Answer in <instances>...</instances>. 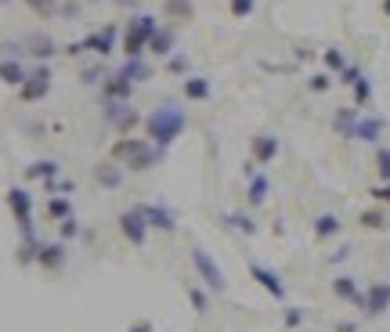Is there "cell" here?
I'll list each match as a JSON object with an SVG mask.
<instances>
[{
	"label": "cell",
	"mask_w": 390,
	"mask_h": 332,
	"mask_svg": "<svg viewBox=\"0 0 390 332\" xmlns=\"http://www.w3.org/2000/svg\"><path fill=\"white\" fill-rule=\"evenodd\" d=\"M185 127H188V112L181 109V102H159L145 116V137L156 148H163V152L185 134Z\"/></svg>",
	"instance_id": "cell-1"
},
{
	"label": "cell",
	"mask_w": 390,
	"mask_h": 332,
	"mask_svg": "<svg viewBox=\"0 0 390 332\" xmlns=\"http://www.w3.org/2000/svg\"><path fill=\"white\" fill-rule=\"evenodd\" d=\"M109 156L127 170H152L163 159V148H156L148 137H119Z\"/></svg>",
	"instance_id": "cell-2"
},
{
	"label": "cell",
	"mask_w": 390,
	"mask_h": 332,
	"mask_svg": "<svg viewBox=\"0 0 390 332\" xmlns=\"http://www.w3.org/2000/svg\"><path fill=\"white\" fill-rule=\"evenodd\" d=\"M156 33H159V22L152 15H134L127 22V29H123V47H119V51H123L127 58H141Z\"/></svg>",
	"instance_id": "cell-3"
},
{
	"label": "cell",
	"mask_w": 390,
	"mask_h": 332,
	"mask_svg": "<svg viewBox=\"0 0 390 332\" xmlns=\"http://www.w3.org/2000/svg\"><path fill=\"white\" fill-rule=\"evenodd\" d=\"M192 267H195L199 282H202L209 293H224V289H228V275L221 271V264L214 260V253H206L202 246L192 250Z\"/></svg>",
	"instance_id": "cell-4"
},
{
	"label": "cell",
	"mask_w": 390,
	"mask_h": 332,
	"mask_svg": "<svg viewBox=\"0 0 390 332\" xmlns=\"http://www.w3.org/2000/svg\"><path fill=\"white\" fill-rule=\"evenodd\" d=\"M116 40H119V25H102V29H95L91 37H83L80 44H69V54H83V51H95V54H112L116 51Z\"/></svg>",
	"instance_id": "cell-5"
},
{
	"label": "cell",
	"mask_w": 390,
	"mask_h": 332,
	"mask_svg": "<svg viewBox=\"0 0 390 332\" xmlns=\"http://www.w3.org/2000/svg\"><path fill=\"white\" fill-rule=\"evenodd\" d=\"M119 231H123V238L130 246H145L148 242V221H145V214L138 206H130V209H123V214H119Z\"/></svg>",
	"instance_id": "cell-6"
},
{
	"label": "cell",
	"mask_w": 390,
	"mask_h": 332,
	"mask_svg": "<svg viewBox=\"0 0 390 332\" xmlns=\"http://www.w3.org/2000/svg\"><path fill=\"white\" fill-rule=\"evenodd\" d=\"M250 275H253V282L272 296V300H286V282H282V275L279 271H272L267 264H260V260H250Z\"/></svg>",
	"instance_id": "cell-7"
},
{
	"label": "cell",
	"mask_w": 390,
	"mask_h": 332,
	"mask_svg": "<svg viewBox=\"0 0 390 332\" xmlns=\"http://www.w3.org/2000/svg\"><path fill=\"white\" fill-rule=\"evenodd\" d=\"M138 109L130 105V102H109L105 105V123L112 127V130H119V134H127V130H134L138 127Z\"/></svg>",
	"instance_id": "cell-8"
},
{
	"label": "cell",
	"mask_w": 390,
	"mask_h": 332,
	"mask_svg": "<svg viewBox=\"0 0 390 332\" xmlns=\"http://www.w3.org/2000/svg\"><path fill=\"white\" fill-rule=\"evenodd\" d=\"M279 152H282V141L275 137V134H257L253 141H250V163L253 166H272L275 159H279Z\"/></svg>",
	"instance_id": "cell-9"
},
{
	"label": "cell",
	"mask_w": 390,
	"mask_h": 332,
	"mask_svg": "<svg viewBox=\"0 0 390 332\" xmlns=\"http://www.w3.org/2000/svg\"><path fill=\"white\" fill-rule=\"evenodd\" d=\"M47 90H51V69L37 66L33 73L25 76V83L18 87V98L22 102H40V98H47Z\"/></svg>",
	"instance_id": "cell-10"
},
{
	"label": "cell",
	"mask_w": 390,
	"mask_h": 332,
	"mask_svg": "<svg viewBox=\"0 0 390 332\" xmlns=\"http://www.w3.org/2000/svg\"><path fill=\"white\" fill-rule=\"evenodd\" d=\"M138 209L145 214V221H148V228H152V231H166V235H173V231H177V217H173V209H166L163 202H138Z\"/></svg>",
	"instance_id": "cell-11"
},
{
	"label": "cell",
	"mask_w": 390,
	"mask_h": 332,
	"mask_svg": "<svg viewBox=\"0 0 390 332\" xmlns=\"http://www.w3.org/2000/svg\"><path fill=\"white\" fill-rule=\"evenodd\" d=\"M362 311H365L369 318H379V314L390 311V282H372V285L365 289V296H362Z\"/></svg>",
	"instance_id": "cell-12"
},
{
	"label": "cell",
	"mask_w": 390,
	"mask_h": 332,
	"mask_svg": "<svg viewBox=\"0 0 390 332\" xmlns=\"http://www.w3.org/2000/svg\"><path fill=\"white\" fill-rule=\"evenodd\" d=\"M386 130V119L383 116H358V127H354V141H365V145H376Z\"/></svg>",
	"instance_id": "cell-13"
},
{
	"label": "cell",
	"mask_w": 390,
	"mask_h": 332,
	"mask_svg": "<svg viewBox=\"0 0 390 332\" xmlns=\"http://www.w3.org/2000/svg\"><path fill=\"white\" fill-rule=\"evenodd\" d=\"M37 264L44 271H62V264H66V242H40Z\"/></svg>",
	"instance_id": "cell-14"
},
{
	"label": "cell",
	"mask_w": 390,
	"mask_h": 332,
	"mask_svg": "<svg viewBox=\"0 0 390 332\" xmlns=\"http://www.w3.org/2000/svg\"><path fill=\"white\" fill-rule=\"evenodd\" d=\"M102 90H105V98L109 102H130V94H134V83L130 80H123V76H105V83H102Z\"/></svg>",
	"instance_id": "cell-15"
},
{
	"label": "cell",
	"mask_w": 390,
	"mask_h": 332,
	"mask_svg": "<svg viewBox=\"0 0 390 332\" xmlns=\"http://www.w3.org/2000/svg\"><path fill=\"white\" fill-rule=\"evenodd\" d=\"M333 293L340 296V300H347V304H358L362 307V285H358V278H351V275H340V278H333Z\"/></svg>",
	"instance_id": "cell-16"
},
{
	"label": "cell",
	"mask_w": 390,
	"mask_h": 332,
	"mask_svg": "<svg viewBox=\"0 0 390 332\" xmlns=\"http://www.w3.org/2000/svg\"><path fill=\"white\" fill-rule=\"evenodd\" d=\"M315 238L318 242H329V238H336L340 231H343V221L336 217V214H322V217H315Z\"/></svg>",
	"instance_id": "cell-17"
},
{
	"label": "cell",
	"mask_w": 390,
	"mask_h": 332,
	"mask_svg": "<svg viewBox=\"0 0 390 332\" xmlns=\"http://www.w3.org/2000/svg\"><path fill=\"white\" fill-rule=\"evenodd\" d=\"M25 76H29V69L22 66V58H4V62H0V80L8 87H22Z\"/></svg>",
	"instance_id": "cell-18"
},
{
	"label": "cell",
	"mask_w": 390,
	"mask_h": 332,
	"mask_svg": "<svg viewBox=\"0 0 390 332\" xmlns=\"http://www.w3.org/2000/svg\"><path fill=\"white\" fill-rule=\"evenodd\" d=\"M209 94H214V83L206 76H185V98L188 102H209Z\"/></svg>",
	"instance_id": "cell-19"
},
{
	"label": "cell",
	"mask_w": 390,
	"mask_h": 332,
	"mask_svg": "<svg viewBox=\"0 0 390 332\" xmlns=\"http://www.w3.org/2000/svg\"><path fill=\"white\" fill-rule=\"evenodd\" d=\"M119 76H123V80H130V83L138 87V83H145L148 76H152V69H148V62H145V58H127V62L119 66Z\"/></svg>",
	"instance_id": "cell-20"
},
{
	"label": "cell",
	"mask_w": 390,
	"mask_h": 332,
	"mask_svg": "<svg viewBox=\"0 0 390 332\" xmlns=\"http://www.w3.org/2000/svg\"><path fill=\"white\" fill-rule=\"evenodd\" d=\"M267 192H272V180H267V173L253 170V173H250V192H246L250 206H260V202L267 199Z\"/></svg>",
	"instance_id": "cell-21"
},
{
	"label": "cell",
	"mask_w": 390,
	"mask_h": 332,
	"mask_svg": "<svg viewBox=\"0 0 390 332\" xmlns=\"http://www.w3.org/2000/svg\"><path fill=\"white\" fill-rule=\"evenodd\" d=\"M95 177H98L102 188H119V185H123V170H119L116 159H112V163H102V166L95 170Z\"/></svg>",
	"instance_id": "cell-22"
},
{
	"label": "cell",
	"mask_w": 390,
	"mask_h": 332,
	"mask_svg": "<svg viewBox=\"0 0 390 332\" xmlns=\"http://www.w3.org/2000/svg\"><path fill=\"white\" fill-rule=\"evenodd\" d=\"M221 224L238 231V235H257V221L250 214H221Z\"/></svg>",
	"instance_id": "cell-23"
},
{
	"label": "cell",
	"mask_w": 390,
	"mask_h": 332,
	"mask_svg": "<svg viewBox=\"0 0 390 332\" xmlns=\"http://www.w3.org/2000/svg\"><path fill=\"white\" fill-rule=\"evenodd\" d=\"M148 51H152V54H159V58H170V54H173V29H163V25H159V33L152 37Z\"/></svg>",
	"instance_id": "cell-24"
},
{
	"label": "cell",
	"mask_w": 390,
	"mask_h": 332,
	"mask_svg": "<svg viewBox=\"0 0 390 332\" xmlns=\"http://www.w3.org/2000/svg\"><path fill=\"white\" fill-rule=\"evenodd\" d=\"M351 90H354V109H365V105L372 102V80H369L365 73L351 83Z\"/></svg>",
	"instance_id": "cell-25"
},
{
	"label": "cell",
	"mask_w": 390,
	"mask_h": 332,
	"mask_svg": "<svg viewBox=\"0 0 390 332\" xmlns=\"http://www.w3.org/2000/svg\"><path fill=\"white\" fill-rule=\"evenodd\" d=\"M358 116H362V112H358V109H340V112H336V130H340L343 137H354Z\"/></svg>",
	"instance_id": "cell-26"
},
{
	"label": "cell",
	"mask_w": 390,
	"mask_h": 332,
	"mask_svg": "<svg viewBox=\"0 0 390 332\" xmlns=\"http://www.w3.org/2000/svg\"><path fill=\"white\" fill-rule=\"evenodd\" d=\"M25 44H29V47H33V51H29V54H37V58H51V54L58 51V44H54L51 37H44V33H37V37H29Z\"/></svg>",
	"instance_id": "cell-27"
},
{
	"label": "cell",
	"mask_w": 390,
	"mask_h": 332,
	"mask_svg": "<svg viewBox=\"0 0 390 332\" xmlns=\"http://www.w3.org/2000/svg\"><path fill=\"white\" fill-rule=\"evenodd\" d=\"M25 173L33 177V180H54V177H58V163H54V159H40V163L29 166Z\"/></svg>",
	"instance_id": "cell-28"
},
{
	"label": "cell",
	"mask_w": 390,
	"mask_h": 332,
	"mask_svg": "<svg viewBox=\"0 0 390 332\" xmlns=\"http://www.w3.org/2000/svg\"><path fill=\"white\" fill-rule=\"evenodd\" d=\"M322 62H325V69H329V73H343V69L351 66V62H347V54H343L340 47H329V51L322 54Z\"/></svg>",
	"instance_id": "cell-29"
},
{
	"label": "cell",
	"mask_w": 390,
	"mask_h": 332,
	"mask_svg": "<svg viewBox=\"0 0 390 332\" xmlns=\"http://www.w3.org/2000/svg\"><path fill=\"white\" fill-rule=\"evenodd\" d=\"M47 217H51V221L73 217V202H69V199H51V202H47Z\"/></svg>",
	"instance_id": "cell-30"
},
{
	"label": "cell",
	"mask_w": 390,
	"mask_h": 332,
	"mask_svg": "<svg viewBox=\"0 0 390 332\" xmlns=\"http://www.w3.org/2000/svg\"><path fill=\"white\" fill-rule=\"evenodd\" d=\"M376 173H379V185H383V180H390V145L376 148Z\"/></svg>",
	"instance_id": "cell-31"
},
{
	"label": "cell",
	"mask_w": 390,
	"mask_h": 332,
	"mask_svg": "<svg viewBox=\"0 0 390 332\" xmlns=\"http://www.w3.org/2000/svg\"><path fill=\"white\" fill-rule=\"evenodd\" d=\"M188 300H192V307H195L199 314H206V311H209V296H206V285H188Z\"/></svg>",
	"instance_id": "cell-32"
},
{
	"label": "cell",
	"mask_w": 390,
	"mask_h": 332,
	"mask_svg": "<svg viewBox=\"0 0 390 332\" xmlns=\"http://www.w3.org/2000/svg\"><path fill=\"white\" fill-rule=\"evenodd\" d=\"M166 15L188 22V18H192V0H166Z\"/></svg>",
	"instance_id": "cell-33"
},
{
	"label": "cell",
	"mask_w": 390,
	"mask_h": 332,
	"mask_svg": "<svg viewBox=\"0 0 390 332\" xmlns=\"http://www.w3.org/2000/svg\"><path fill=\"white\" fill-rule=\"evenodd\" d=\"M362 224H365L369 231H383V228H386L383 209H365V214H362Z\"/></svg>",
	"instance_id": "cell-34"
},
{
	"label": "cell",
	"mask_w": 390,
	"mask_h": 332,
	"mask_svg": "<svg viewBox=\"0 0 390 332\" xmlns=\"http://www.w3.org/2000/svg\"><path fill=\"white\" fill-rule=\"evenodd\" d=\"M228 8H231V15H235V18H250V15L257 11V0H231Z\"/></svg>",
	"instance_id": "cell-35"
},
{
	"label": "cell",
	"mask_w": 390,
	"mask_h": 332,
	"mask_svg": "<svg viewBox=\"0 0 390 332\" xmlns=\"http://www.w3.org/2000/svg\"><path fill=\"white\" fill-rule=\"evenodd\" d=\"M25 8H33L40 18H47V15H54V0H22Z\"/></svg>",
	"instance_id": "cell-36"
},
{
	"label": "cell",
	"mask_w": 390,
	"mask_h": 332,
	"mask_svg": "<svg viewBox=\"0 0 390 332\" xmlns=\"http://www.w3.org/2000/svg\"><path fill=\"white\" fill-rule=\"evenodd\" d=\"M307 87L315 90V94H325V90H329V87H333V76H329V73H315Z\"/></svg>",
	"instance_id": "cell-37"
},
{
	"label": "cell",
	"mask_w": 390,
	"mask_h": 332,
	"mask_svg": "<svg viewBox=\"0 0 390 332\" xmlns=\"http://www.w3.org/2000/svg\"><path fill=\"white\" fill-rule=\"evenodd\" d=\"M369 195H372L376 202H383V206H390V180H383V185H376V188H369Z\"/></svg>",
	"instance_id": "cell-38"
},
{
	"label": "cell",
	"mask_w": 390,
	"mask_h": 332,
	"mask_svg": "<svg viewBox=\"0 0 390 332\" xmlns=\"http://www.w3.org/2000/svg\"><path fill=\"white\" fill-rule=\"evenodd\" d=\"M300 321H304V311H300V307H289V311L282 314V325H286V328H296Z\"/></svg>",
	"instance_id": "cell-39"
},
{
	"label": "cell",
	"mask_w": 390,
	"mask_h": 332,
	"mask_svg": "<svg viewBox=\"0 0 390 332\" xmlns=\"http://www.w3.org/2000/svg\"><path fill=\"white\" fill-rule=\"evenodd\" d=\"M76 231H80L76 217H66V221H62V242H69V238H76Z\"/></svg>",
	"instance_id": "cell-40"
},
{
	"label": "cell",
	"mask_w": 390,
	"mask_h": 332,
	"mask_svg": "<svg viewBox=\"0 0 390 332\" xmlns=\"http://www.w3.org/2000/svg\"><path fill=\"white\" fill-rule=\"evenodd\" d=\"M166 69L185 73V69H188V58H185V54H170V58H166Z\"/></svg>",
	"instance_id": "cell-41"
},
{
	"label": "cell",
	"mask_w": 390,
	"mask_h": 332,
	"mask_svg": "<svg viewBox=\"0 0 390 332\" xmlns=\"http://www.w3.org/2000/svg\"><path fill=\"white\" fill-rule=\"evenodd\" d=\"M358 76H362V69H358V66H347V69L340 73V83H343V87H351Z\"/></svg>",
	"instance_id": "cell-42"
},
{
	"label": "cell",
	"mask_w": 390,
	"mask_h": 332,
	"mask_svg": "<svg viewBox=\"0 0 390 332\" xmlns=\"http://www.w3.org/2000/svg\"><path fill=\"white\" fill-rule=\"evenodd\" d=\"M336 332H358V325H354V321H340Z\"/></svg>",
	"instance_id": "cell-43"
},
{
	"label": "cell",
	"mask_w": 390,
	"mask_h": 332,
	"mask_svg": "<svg viewBox=\"0 0 390 332\" xmlns=\"http://www.w3.org/2000/svg\"><path fill=\"white\" fill-rule=\"evenodd\" d=\"M130 332H148V325H134V328H130Z\"/></svg>",
	"instance_id": "cell-44"
},
{
	"label": "cell",
	"mask_w": 390,
	"mask_h": 332,
	"mask_svg": "<svg viewBox=\"0 0 390 332\" xmlns=\"http://www.w3.org/2000/svg\"><path fill=\"white\" fill-rule=\"evenodd\" d=\"M383 11H386V15H390V0H383Z\"/></svg>",
	"instance_id": "cell-45"
},
{
	"label": "cell",
	"mask_w": 390,
	"mask_h": 332,
	"mask_svg": "<svg viewBox=\"0 0 390 332\" xmlns=\"http://www.w3.org/2000/svg\"><path fill=\"white\" fill-rule=\"evenodd\" d=\"M95 4H98V0H95Z\"/></svg>",
	"instance_id": "cell-46"
}]
</instances>
